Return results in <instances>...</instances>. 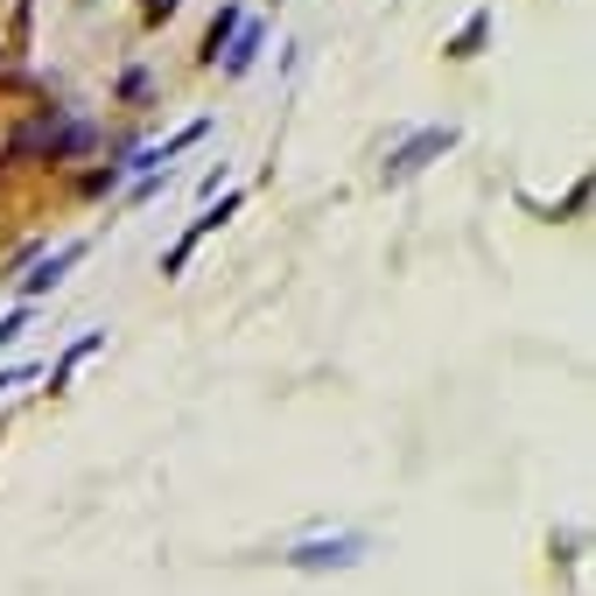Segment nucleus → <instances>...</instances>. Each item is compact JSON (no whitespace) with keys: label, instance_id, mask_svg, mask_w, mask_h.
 Returning <instances> with one entry per match:
<instances>
[{"label":"nucleus","instance_id":"nucleus-1","mask_svg":"<svg viewBox=\"0 0 596 596\" xmlns=\"http://www.w3.org/2000/svg\"><path fill=\"white\" fill-rule=\"evenodd\" d=\"M365 562V533H337V541H302L288 554V568H351Z\"/></svg>","mask_w":596,"mask_h":596},{"label":"nucleus","instance_id":"nucleus-2","mask_svg":"<svg viewBox=\"0 0 596 596\" xmlns=\"http://www.w3.org/2000/svg\"><path fill=\"white\" fill-rule=\"evenodd\" d=\"M232 210H239V189H232V197H218V204H210V210H204V218H197V225H189V232H183L176 246H169V260H162V274H183V267H189V253H197V239L210 232V225H225V218H232Z\"/></svg>","mask_w":596,"mask_h":596},{"label":"nucleus","instance_id":"nucleus-3","mask_svg":"<svg viewBox=\"0 0 596 596\" xmlns=\"http://www.w3.org/2000/svg\"><path fill=\"white\" fill-rule=\"evenodd\" d=\"M442 148H456V127H429V133H414V141L387 162V176H393V183H400V176H414V169H429V155H442Z\"/></svg>","mask_w":596,"mask_h":596},{"label":"nucleus","instance_id":"nucleus-4","mask_svg":"<svg viewBox=\"0 0 596 596\" xmlns=\"http://www.w3.org/2000/svg\"><path fill=\"white\" fill-rule=\"evenodd\" d=\"M260 43H267V29H260V22H246V29H239V43L225 50V78H239V71L260 56Z\"/></svg>","mask_w":596,"mask_h":596},{"label":"nucleus","instance_id":"nucleus-5","mask_svg":"<svg viewBox=\"0 0 596 596\" xmlns=\"http://www.w3.org/2000/svg\"><path fill=\"white\" fill-rule=\"evenodd\" d=\"M71 260H85V239H71L56 260H43V267H35V274H29V288H35V295H43V288H56V281H64V267H71Z\"/></svg>","mask_w":596,"mask_h":596},{"label":"nucleus","instance_id":"nucleus-6","mask_svg":"<svg viewBox=\"0 0 596 596\" xmlns=\"http://www.w3.org/2000/svg\"><path fill=\"white\" fill-rule=\"evenodd\" d=\"M232 35H239V8H225V14H218V22H210V29H204V56H210V64H218V50H225V43H232Z\"/></svg>","mask_w":596,"mask_h":596},{"label":"nucleus","instance_id":"nucleus-7","mask_svg":"<svg viewBox=\"0 0 596 596\" xmlns=\"http://www.w3.org/2000/svg\"><path fill=\"white\" fill-rule=\"evenodd\" d=\"M91 351H99V330H91V337H78V344H71V351H64V365H56V379H64V372H71V365H78V358H91Z\"/></svg>","mask_w":596,"mask_h":596},{"label":"nucleus","instance_id":"nucleus-8","mask_svg":"<svg viewBox=\"0 0 596 596\" xmlns=\"http://www.w3.org/2000/svg\"><path fill=\"white\" fill-rule=\"evenodd\" d=\"M176 8H183V0H148V14H155V22H169Z\"/></svg>","mask_w":596,"mask_h":596}]
</instances>
